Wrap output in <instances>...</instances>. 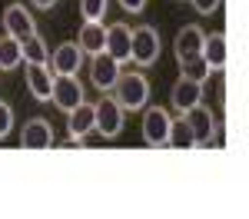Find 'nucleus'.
<instances>
[{"mask_svg": "<svg viewBox=\"0 0 249 219\" xmlns=\"http://www.w3.org/2000/svg\"><path fill=\"white\" fill-rule=\"evenodd\" d=\"M110 97L123 106V113H133V110H143L150 103V80L143 73H120L110 90Z\"/></svg>", "mask_w": 249, "mask_h": 219, "instance_id": "f257e3e1", "label": "nucleus"}, {"mask_svg": "<svg viewBox=\"0 0 249 219\" xmlns=\"http://www.w3.org/2000/svg\"><path fill=\"white\" fill-rule=\"evenodd\" d=\"M130 60L136 67H153L160 60V30L143 23V27H133V37H130Z\"/></svg>", "mask_w": 249, "mask_h": 219, "instance_id": "f03ea898", "label": "nucleus"}, {"mask_svg": "<svg viewBox=\"0 0 249 219\" xmlns=\"http://www.w3.org/2000/svg\"><path fill=\"white\" fill-rule=\"evenodd\" d=\"M123 117L126 113H123V106L113 97H100L93 103V130L103 139H113L123 133Z\"/></svg>", "mask_w": 249, "mask_h": 219, "instance_id": "7ed1b4c3", "label": "nucleus"}, {"mask_svg": "<svg viewBox=\"0 0 249 219\" xmlns=\"http://www.w3.org/2000/svg\"><path fill=\"white\" fill-rule=\"evenodd\" d=\"M170 123H173V117L163 110V106H143V143L146 146H166V139H170Z\"/></svg>", "mask_w": 249, "mask_h": 219, "instance_id": "20e7f679", "label": "nucleus"}, {"mask_svg": "<svg viewBox=\"0 0 249 219\" xmlns=\"http://www.w3.org/2000/svg\"><path fill=\"white\" fill-rule=\"evenodd\" d=\"M50 100L57 103V110H73L83 103V83L77 73H53V86H50Z\"/></svg>", "mask_w": 249, "mask_h": 219, "instance_id": "39448f33", "label": "nucleus"}, {"mask_svg": "<svg viewBox=\"0 0 249 219\" xmlns=\"http://www.w3.org/2000/svg\"><path fill=\"white\" fill-rule=\"evenodd\" d=\"M120 67H123V63H116L107 50L93 53V57H90V83H93L100 93H110V90H113V83H116V77L123 73Z\"/></svg>", "mask_w": 249, "mask_h": 219, "instance_id": "423d86ee", "label": "nucleus"}, {"mask_svg": "<svg viewBox=\"0 0 249 219\" xmlns=\"http://www.w3.org/2000/svg\"><path fill=\"white\" fill-rule=\"evenodd\" d=\"M53 126H50V119L43 117H34L23 123V130H20V146L23 150H50L53 146Z\"/></svg>", "mask_w": 249, "mask_h": 219, "instance_id": "0eeeda50", "label": "nucleus"}, {"mask_svg": "<svg viewBox=\"0 0 249 219\" xmlns=\"http://www.w3.org/2000/svg\"><path fill=\"white\" fill-rule=\"evenodd\" d=\"M196 103H203V83L179 73V80L173 83V90H170V106L176 110V113H186V110L196 106Z\"/></svg>", "mask_w": 249, "mask_h": 219, "instance_id": "6e6552de", "label": "nucleus"}, {"mask_svg": "<svg viewBox=\"0 0 249 219\" xmlns=\"http://www.w3.org/2000/svg\"><path fill=\"white\" fill-rule=\"evenodd\" d=\"M83 50H80L77 40H70V43H60L57 50L50 53V60H47V67L53 70V73H80L83 70Z\"/></svg>", "mask_w": 249, "mask_h": 219, "instance_id": "1a4fd4ad", "label": "nucleus"}, {"mask_svg": "<svg viewBox=\"0 0 249 219\" xmlns=\"http://www.w3.org/2000/svg\"><path fill=\"white\" fill-rule=\"evenodd\" d=\"M34 30H37V20H34V14H30L23 3H10V7L3 10V34H7V37L23 40V37H30Z\"/></svg>", "mask_w": 249, "mask_h": 219, "instance_id": "9d476101", "label": "nucleus"}, {"mask_svg": "<svg viewBox=\"0 0 249 219\" xmlns=\"http://www.w3.org/2000/svg\"><path fill=\"white\" fill-rule=\"evenodd\" d=\"M203 37H206V34H203L196 23L183 27V30L176 34V43H173V57H176V63H179V67L199 57V50H203Z\"/></svg>", "mask_w": 249, "mask_h": 219, "instance_id": "9b49d317", "label": "nucleus"}, {"mask_svg": "<svg viewBox=\"0 0 249 219\" xmlns=\"http://www.w3.org/2000/svg\"><path fill=\"white\" fill-rule=\"evenodd\" d=\"M93 133V103H77L73 110H67V136L70 143H83Z\"/></svg>", "mask_w": 249, "mask_h": 219, "instance_id": "f8f14e48", "label": "nucleus"}, {"mask_svg": "<svg viewBox=\"0 0 249 219\" xmlns=\"http://www.w3.org/2000/svg\"><path fill=\"white\" fill-rule=\"evenodd\" d=\"M183 117H186V123H190L193 136H196V146H199V143H210V139L216 136V113H213L210 106L196 103V106H190Z\"/></svg>", "mask_w": 249, "mask_h": 219, "instance_id": "ddd939ff", "label": "nucleus"}, {"mask_svg": "<svg viewBox=\"0 0 249 219\" xmlns=\"http://www.w3.org/2000/svg\"><path fill=\"white\" fill-rule=\"evenodd\" d=\"M130 37H133V30H130V23H110L107 27V40H103V50L116 60V63H130Z\"/></svg>", "mask_w": 249, "mask_h": 219, "instance_id": "4468645a", "label": "nucleus"}, {"mask_svg": "<svg viewBox=\"0 0 249 219\" xmlns=\"http://www.w3.org/2000/svg\"><path fill=\"white\" fill-rule=\"evenodd\" d=\"M199 57L206 60L210 73H216V70H223V67H226V60H230L226 34H210V37H203V50H199Z\"/></svg>", "mask_w": 249, "mask_h": 219, "instance_id": "2eb2a0df", "label": "nucleus"}, {"mask_svg": "<svg viewBox=\"0 0 249 219\" xmlns=\"http://www.w3.org/2000/svg\"><path fill=\"white\" fill-rule=\"evenodd\" d=\"M53 86V70L47 63H27V90L34 100H50Z\"/></svg>", "mask_w": 249, "mask_h": 219, "instance_id": "dca6fc26", "label": "nucleus"}, {"mask_svg": "<svg viewBox=\"0 0 249 219\" xmlns=\"http://www.w3.org/2000/svg\"><path fill=\"white\" fill-rule=\"evenodd\" d=\"M103 40H107V23H103V20H83L80 37H77L80 50L93 57V53H100V50H103Z\"/></svg>", "mask_w": 249, "mask_h": 219, "instance_id": "f3484780", "label": "nucleus"}, {"mask_svg": "<svg viewBox=\"0 0 249 219\" xmlns=\"http://www.w3.org/2000/svg\"><path fill=\"white\" fill-rule=\"evenodd\" d=\"M20 57H23V63H47V60H50V47H47V40L34 30L30 37L20 40Z\"/></svg>", "mask_w": 249, "mask_h": 219, "instance_id": "a211bd4d", "label": "nucleus"}, {"mask_svg": "<svg viewBox=\"0 0 249 219\" xmlns=\"http://www.w3.org/2000/svg\"><path fill=\"white\" fill-rule=\"evenodd\" d=\"M166 146H173V150H193V146H196V136H193V130H190V123H186L183 113L170 123V139H166Z\"/></svg>", "mask_w": 249, "mask_h": 219, "instance_id": "6ab92c4d", "label": "nucleus"}, {"mask_svg": "<svg viewBox=\"0 0 249 219\" xmlns=\"http://www.w3.org/2000/svg\"><path fill=\"white\" fill-rule=\"evenodd\" d=\"M20 63H23V57H20V40L3 34L0 37V70H14Z\"/></svg>", "mask_w": 249, "mask_h": 219, "instance_id": "aec40b11", "label": "nucleus"}, {"mask_svg": "<svg viewBox=\"0 0 249 219\" xmlns=\"http://www.w3.org/2000/svg\"><path fill=\"white\" fill-rule=\"evenodd\" d=\"M110 10V0H80V17L83 20H103Z\"/></svg>", "mask_w": 249, "mask_h": 219, "instance_id": "412c9836", "label": "nucleus"}, {"mask_svg": "<svg viewBox=\"0 0 249 219\" xmlns=\"http://www.w3.org/2000/svg\"><path fill=\"white\" fill-rule=\"evenodd\" d=\"M179 70H183V77H193V80H199V83H206V80H210V67H206V60H203V57L183 63Z\"/></svg>", "mask_w": 249, "mask_h": 219, "instance_id": "4be33fe9", "label": "nucleus"}, {"mask_svg": "<svg viewBox=\"0 0 249 219\" xmlns=\"http://www.w3.org/2000/svg\"><path fill=\"white\" fill-rule=\"evenodd\" d=\"M10 130H14V110H10V103L0 100V139L10 136Z\"/></svg>", "mask_w": 249, "mask_h": 219, "instance_id": "5701e85b", "label": "nucleus"}, {"mask_svg": "<svg viewBox=\"0 0 249 219\" xmlns=\"http://www.w3.org/2000/svg\"><path fill=\"white\" fill-rule=\"evenodd\" d=\"M193 3V10H196V14H213V10H219V3H223V0H190Z\"/></svg>", "mask_w": 249, "mask_h": 219, "instance_id": "b1692460", "label": "nucleus"}, {"mask_svg": "<svg viewBox=\"0 0 249 219\" xmlns=\"http://www.w3.org/2000/svg\"><path fill=\"white\" fill-rule=\"evenodd\" d=\"M120 7H123L126 14H140V10L146 7V0H120Z\"/></svg>", "mask_w": 249, "mask_h": 219, "instance_id": "393cba45", "label": "nucleus"}, {"mask_svg": "<svg viewBox=\"0 0 249 219\" xmlns=\"http://www.w3.org/2000/svg\"><path fill=\"white\" fill-rule=\"evenodd\" d=\"M34 7H40V10H50V7H57V0H34Z\"/></svg>", "mask_w": 249, "mask_h": 219, "instance_id": "a878e982", "label": "nucleus"}]
</instances>
